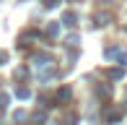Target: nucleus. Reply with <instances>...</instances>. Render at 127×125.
I'll list each match as a JSON object with an SVG mask.
<instances>
[{"mask_svg": "<svg viewBox=\"0 0 127 125\" xmlns=\"http://www.w3.org/2000/svg\"><path fill=\"white\" fill-rule=\"evenodd\" d=\"M65 24H67V26H73V24H75V16L67 13V16H65Z\"/></svg>", "mask_w": 127, "mask_h": 125, "instance_id": "obj_1", "label": "nucleus"}]
</instances>
